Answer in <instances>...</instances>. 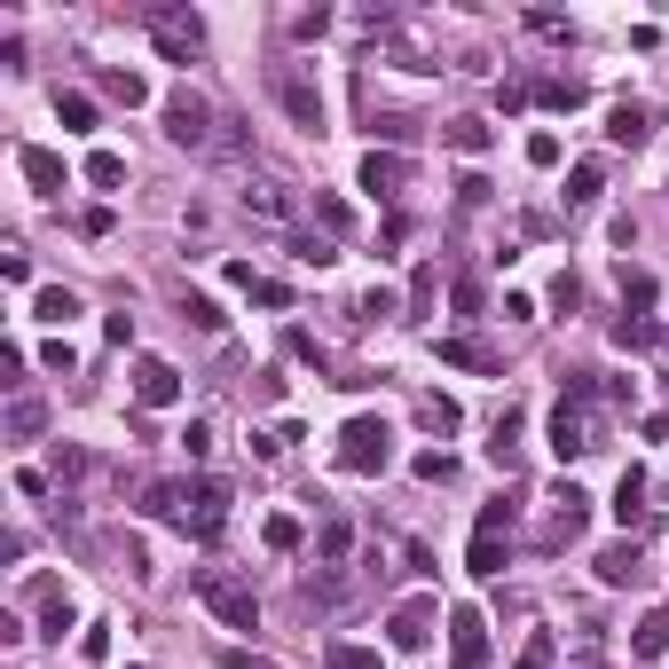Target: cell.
Returning <instances> with one entry per match:
<instances>
[{"mask_svg":"<svg viewBox=\"0 0 669 669\" xmlns=\"http://www.w3.org/2000/svg\"><path fill=\"white\" fill-rule=\"evenodd\" d=\"M143 32L158 40V55H165V63H189L197 48H206V16L182 9V0H150V9H143Z\"/></svg>","mask_w":669,"mask_h":669,"instance_id":"6da1fadb","label":"cell"},{"mask_svg":"<svg viewBox=\"0 0 669 669\" xmlns=\"http://www.w3.org/2000/svg\"><path fill=\"white\" fill-rule=\"evenodd\" d=\"M386 464H394V433H386V418H347V425H339V473L379 481Z\"/></svg>","mask_w":669,"mask_h":669,"instance_id":"7a4b0ae2","label":"cell"},{"mask_svg":"<svg viewBox=\"0 0 669 669\" xmlns=\"http://www.w3.org/2000/svg\"><path fill=\"white\" fill-rule=\"evenodd\" d=\"M197 598L228 622V630H260V598L245 575H228V567H197Z\"/></svg>","mask_w":669,"mask_h":669,"instance_id":"3957f363","label":"cell"},{"mask_svg":"<svg viewBox=\"0 0 669 669\" xmlns=\"http://www.w3.org/2000/svg\"><path fill=\"white\" fill-rule=\"evenodd\" d=\"M505 559H512V505L496 496V505H481V520H473V552H464V567H473V575H505Z\"/></svg>","mask_w":669,"mask_h":669,"instance_id":"277c9868","label":"cell"},{"mask_svg":"<svg viewBox=\"0 0 669 669\" xmlns=\"http://www.w3.org/2000/svg\"><path fill=\"white\" fill-rule=\"evenodd\" d=\"M268 95L284 103V119H292V126L323 134V87H315L308 72H299V63H276V72H268Z\"/></svg>","mask_w":669,"mask_h":669,"instance_id":"5b68a950","label":"cell"},{"mask_svg":"<svg viewBox=\"0 0 669 669\" xmlns=\"http://www.w3.org/2000/svg\"><path fill=\"white\" fill-rule=\"evenodd\" d=\"M228 528V481H189L182 488V535H197V544H213V535Z\"/></svg>","mask_w":669,"mask_h":669,"instance_id":"8992f818","label":"cell"},{"mask_svg":"<svg viewBox=\"0 0 669 669\" xmlns=\"http://www.w3.org/2000/svg\"><path fill=\"white\" fill-rule=\"evenodd\" d=\"M165 134H174L182 150H213V134H221V119H213V103H206V95H189V87H174V95H165Z\"/></svg>","mask_w":669,"mask_h":669,"instance_id":"52a82bcc","label":"cell"},{"mask_svg":"<svg viewBox=\"0 0 669 669\" xmlns=\"http://www.w3.org/2000/svg\"><path fill=\"white\" fill-rule=\"evenodd\" d=\"M583 528H591V496L559 481V488H552V520H544V552H567Z\"/></svg>","mask_w":669,"mask_h":669,"instance_id":"ba28073f","label":"cell"},{"mask_svg":"<svg viewBox=\"0 0 669 669\" xmlns=\"http://www.w3.org/2000/svg\"><path fill=\"white\" fill-rule=\"evenodd\" d=\"M134 401H143V410H174V401H182V371L165 355H143V362H134Z\"/></svg>","mask_w":669,"mask_h":669,"instance_id":"9c48e42d","label":"cell"},{"mask_svg":"<svg viewBox=\"0 0 669 669\" xmlns=\"http://www.w3.org/2000/svg\"><path fill=\"white\" fill-rule=\"evenodd\" d=\"M449 661L457 669H488V615L481 607H457L449 615Z\"/></svg>","mask_w":669,"mask_h":669,"instance_id":"30bf717a","label":"cell"},{"mask_svg":"<svg viewBox=\"0 0 669 669\" xmlns=\"http://www.w3.org/2000/svg\"><path fill=\"white\" fill-rule=\"evenodd\" d=\"M552 449H559V457H583V449H598L591 401H567V394H559V410H552Z\"/></svg>","mask_w":669,"mask_h":669,"instance_id":"8fae6325","label":"cell"},{"mask_svg":"<svg viewBox=\"0 0 669 669\" xmlns=\"http://www.w3.org/2000/svg\"><path fill=\"white\" fill-rule=\"evenodd\" d=\"M433 615H442L433 598H410V607H394V615H386V646H394V654H425Z\"/></svg>","mask_w":669,"mask_h":669,"instance_id":"7c38bea8","label":"cell"},{"mask_svg":"<svg viewBox=\"0 0 669 669\" xmlns=\"http://www.w3.org/2000/svg\"><path fill=\"white\" fill-rule=\"evenodd\" d=\"M355 182L371 189V197H401V189H410V158H401V150H371Z\"/></svg>","mask_w":669,"mask_h":669,"instance_id":"4fadbf2b","label":"cell"},{"mask_svg":"<svg viewBox=\"0 0 669 669\" xmlns=\"http://www.w3.org/2000/svg\"><path fill=\"white\" fill-rule=\"evenodd\" d=\"M16 165H24V182L40 189V197H55V189H63V158H55V150H40V143H24V150H16Z\"/></svg>","mask_w":669,"mask_h":669,"instance_id":"5bb4252c","label":"cell"},{"mask_svg":"<svg viewBox=\"0 0 669 669\" xmlns=\"http://www.w3.org/2000/svg\"><path fill=\"white\" fill-rule=\"evenodd\" d=\"M245 213H260V221H292L299 206H292L284 182H245Z\"/></svg>","mask_w":669,"mask_h":669,"instance_id":"9a60e30c","label":"cell"},{"mask_svg":"<svg viewBox=\"0 0 669 669\" xmlns=\"http://www.w3.org/2000/svg\"><path fill=\"white\" fill-rule=\"evenodd\" d=\"M32 607H40V630L63 646V630H72V598H63L55 583H32Z\"/></svg>","mask_w":669,"mask_h":669,"instance_id":"2e32d148","label":"cell"},{"mask_svg":"<svg viewBox=\"0 0 669 669\" xmlns=\"http://www.w3.org/2000/svg\"><path fill=\"white\" fill-rule=\"evenodd\" d=\"M442 143H449L457 158H481V150L496 143V126H488V119H449V126H442Z\"/></svg>","mask_w":669,"mask_h":669,"instance_id":"e0dca14e","label":"cell"},{"mask_svg":"<svg viewBox=\"0 0 669 669\" xmlns=\"http://www.w3.org/2000/svg\"><path fill=\"white\" fill-rule=\"evenodd\" d=\"M646 134H654V119H646L639 103H615V119H607V143H615V150H639Z\"/></svg>","mask_w":669,"mask_h":669,"instance_id":"ac0fdd59","label":"cell"},{"mask_svg":"<svg viewBox=\"0 0 669 669\" xmlns=\"http://www.w3.org/2000/svg\"><path fill=\"white\" fill-rule=\"evenodd\" d=\"M630 654H639V661H661L669 654V607H654L639 630H630Z\"/></svg>","mask_w":669,"mask_h":669,"instance_id":"d6986e66","label":"cell"},{"mask_svg":"<svg viewBox=\"0 0 669 669\" xmlns=\"http://www.w3.org/2000/svg\"><path fill=\"white\" fill-rule=\"evenodd\" d=\"M598 189H607V165H598V158H583L575 174H567V206H598Z\"/></svg>","mask_w":669,"mask_h":669,"instance_id":"ffe728a7","label":"cell"},{"mask_svg":"<svg viewBox=\"0 0 669 669\" xmlns=\"http://www.w3.org/2000/svg\"><path fill=\"white\" fill-rule=\"evenodd\" d=\"M654 299H661V284L646 276V268H622V308H630V315H646Z\"/></svg>","mask_w":669,"mask_h":669,"instance_id":"44dd1931","label":"cell"},{"mask_svg":"<svg viewBox=\"0 0 669 669\" xmlns=\"http://www.w3.org/2000/svg\"><path fill=\"white\" fill-rule=\"evenodd\" d=\"M639 575V544H607L598 552V583H630Z\"/></svg>","mask_w":669,"mask_h":669,"instance_id":"7402d4cb","label":"cell"},{"mask_svg":"<svg viewBox=\"0 0 669 669\" xmlns=\"http://www.w3.org/2000/svg\"><path fill=\"white\" fill-rule=\"evenodd\" d=\"M315 221L331 228V237H347V228H355V206H347L339 189H315Z\"/></svg>","mask_w":669,"mask_h":669,"instance_id":"603a6c76","label":"cell"},{"mask_svg":"<svg viewBox=\"0 0 669 669\" xmlns=\"http://www.w3.org/2000/svg\"><path fill=\"white\" fill-rule=\"evenodd\" d=\"M55 119L72 126V134H87V126H95V95H79V87H63V95H55Z\"/></svg>","mask_w":669,"mask_h":669,"instance_id":"cb8c5ba5","label":"cell"},{"mask_svg":"<svg viewBox=\"0 0 669 669\" xmlns=\"http://www.w3.org/2000/svg\"><path fill=\"white\" fill-rule=\"evenodd\" d=\"M87 182L95 189H126V158L119 150H87Z\"/></svg>","mask_w":669,"mask_h":669,"instance_id":"d4e9b609","label":"cell"},{"mask_svg":"<svg viewBox=\"0 0 669 669\" xmlns=\"http://www.w3.org/2000/svg\"><path fill=\"white\" fill-rule=\"evenodd\" d=\"M418 425L425 433H457V401L449 394H418Z\"/></svg>","mask_w":669,"mask_h":669,"instance_id":"484cf974","label":"cell"},{"mask_svg":"<svg viewBox=\"0 0 669 669\" xmlns=\"http://www.w3.org/2000/svg\"><path fill=\"white\" fill-rule=\"evenodd\" d=\"M488 457L505 464V473L520 464V410H505V418H496V442H488Z\"/></svg>","mask_w":669,"mask_h":669,"instance_id":"4316f807","label":"cell"},{"mask_svg":"<svg viewBox=\"0 0 669 669\" xmlns=\"http://www.w3.org/2000/svg\"><path fill=\"white\" fill-rule=\"evenodd\" d=\"M143 512L150 520H182V481H150L143 488Z\"/></svg>","mask_w":669,"mask_h":669,"instance_id":"83f0119b","label":"cell"},{"mask_svg":"<svg viewBox=\"0 0 669 669\" xmlns=\"http://www.w3.org/2000/svg\"><path fill=\"white\" fill-rule=\"evenodd\" d=\"M442 362H457V371H496V355L481 339H442Z\"/></svg>","mask_w":669,"mask_h":669,"instance_id":"f1b7e54d","label":"cell"},{"mask_svg":"<svg viewBox=\"0 0 669 669\" xmlns=\"http://www.w3.org/2000/svg\"><path fill=\"white\" fill-rule=\"evenodd\" d=\"M32 315H40V323H72V315H79V299L63 292V284H48L40 299H32Z\"/></svg>","mask_w":669,"mask_h":669,"instance_id":"f546056e","label":"cell"},{"mask_svg":"<svg viewBox=\"0 0 669 669\" xmlns=\"http://www.w3.org/2000/svg\"><path fill=\"white\" fill-rule=\"evenodd\" d=\"M615 512H622V520H646V473H639V464L622 473V488H615Z\"/></svg>","mask_w":669,"mask_h":669,"instance_id":"4dcf8cb0","label":"cell"},{"mask_svg":"<svg viewBox=\"0 0 669 669\" xmlns=\"http://www.w3.org/2000/svg\"><path fill=\"white\" fill-rule=\"evenodd\" d=\"M40 425H48V401H32V394H24V401H9V433H16V442H32Z\"/></svg>","mask_w":669,"mask_h":669,"instance_id":"1f68e13d","label":"cell"},{"mask_svg":"<svg viewBox=\"0 0 669 669\" xmlns=\"http://www.w3.org/2000/svg\"><path fill=\"white\" fill-rule=\"evenodd\" d=\"M95 87H103L111 103H126V111H134V103H143V95H150V87L134 79V72H95Z\"/></svg>","mask_w":669,"mask_h":669,"instance_id":"d6a6232c","label":"cell"},{"mask_svg":"<svg viewBox=\"0 0 669 669\" xmlns=\"http://www.w3.org/2000/svg\"><path fill=\"white\" fill-rule=\"evenodd\" d=\"M433 292H442V268H418V276H410V323L433 315Z\"/></svg>","mask_w":669,"mask_h":669,"instance_id":"836d02e7","label":"cell"},{"mask_svg":"<svg viewBox=\"0 0 669 669\" xmlns=\"http://www.w3.org/2000/svg\"><path fill=\"white\" fill-rule=\"evenodd\" d=\"M535 103H552V111H575V103H583V79H535Z\"/></svg>","mask_w":669,"mask_h":669,"instance_id":"e575fe53","label":"cell"},{"mask_svg":"<svg viewBox=\"0 0 669 669\" xmlns=\"http://www.w3.org/2000/svg\"><path fill=\"white\" fill-rule=\"evenodd\" d=\"M182 323H197V331H221L228 315L213 308V299H206V292H182Z\"/></svg>","mask_w":669,"mask_h":669,"instance_id":"d590c367","label":"cell"},{"mask_svg":"<svg viewBox=\"0 0 669 669\" xmlns=\"http://www.w3.org/2000/svg\"><path fill=\"white\" fill-rule=\"evenodd\" d=\"M520 669H559V639H552V630H535V639L520 646Z\"/></svg>","mask_w":669,"mask_h":669,"instance_id":"8d00e7d4","label":"cell"},{"mask_svg":"<svg viewBox=\"0 0 669 669\" xmlns=\"http://www.w3.org/2000/svg\"><path fill=\"white\" fill-rule=\"evenodd\" d=\"M347 544H355V528H347V520H323V535H315V552H323L331 567L347 559Z\"/></svg>","mask_w":669,"mask_h":669,"instance_id":"74e56055","label":"cell"},{"mask_svg":"<svg viewBox=\"0 0 669 669\" xmlns=\"http://www.w3.org/2000/svg\"><path fill=\"white\" fill-rule=\"evenodd\" d=\"M299 598H308V607H339L347 583H339V575H308V583H299Z\"/></svg>","mask_w":669,"mask_h":669,"instance_id":"f35d334b","label":"cell"},{"mask_svg":"<svg viewBox=\"0 0 669 669\" xmlns=\"http://www.w3.org/2000/svg\"><path fill=\"white\" fill-rule=\"evenodd\" d=\"M292 260H299V268H331L339 252H331V237H292Z\"/></svg>","mask_w":669,"mask_h":669,"instance_id":"ab89813d","label":"cell"},{"mask_svg":"<svg viewBox=\"0 0 669 669\" xmlns=\"http://www.w3.org/2000/svg\"><path fill=\"white\" fill-rule=\"evenodd\" d=\"M615 339H622V347H661V323H646V315H630V323H615Z\"/></svg>","mask_w":669,"mask_h":669,"instance_id":"60d3db41","label":"cell"},{"mask_svg":"<svg viewBox=\"0 0 669 669\" xmlns=\"http://www.w3.org/2000/svg\"><path fill=\"white\" fill-rule=\"evenodd\" d=\"M268 552H299V520L292 512H268Z\"/></svg>","mask_w":669,"mask_h":669,"instance_id":"b9f144b4","label":"cell"},{"mask_svg":"<svg viewBox=\"0 0 669 669\" xmlns=\"http://www.w3.org/2000/svg\"><path fill=\"white\" fill-rule=\"evenodd\" d=\"M213 158H245V126H237V119H221V134H213Z\"/></svg>","mask_w":669,"mask_h":669,"instance_id":"7bdbcfd3","label":"cell"},{"mask_svg":"<svg viewBox=\"0 0 669 669\" xmlns=\"http://www.w3.org/2000/svg\"><path fill=\"white\" fill-rule=\"evenodd\" d=\"M528 165H544V174H552V165H559V134H528Z\"/></svg>","mask_w":669,"mask_h":669,"instance_id":"ee69618b","label":"cell"},{"mask_svg":"<svg viewBox=\"0 0 669 669\" xmlns=\"http://www.w3.org/2000/svg\"><path fill=\"white\" fill-rule=\"evenodd\" d=\"M331 669H379L371 646H331Z\"/></svg>","mask_w":669,"mask_h":669,"instance_id":"f6af8a7d","label":"cell"},{"mask_svg":"<svg viewBox=\"0 0 669 669\" xmlns=\"http://www.w3.org/2000/svg\"><path fill=\"white\" fill-rule=\"evenodd\" d=\"M221 669H284V661H268V654H245V646H228Z\"/></svg>","mask_w":669,"mask_h":669,"instance_id":"bcb514c9","label":"cell"},{"mask_svg":"<svg viewBox=\"0 0 669 669\" xmlns=\"http://www.w3.org/2000/svg\"><path fill=\"white\" fill-rule=\"evenodd\" d=\"M182 449H189V457H206V449H213V425H206V418H189V433H182Z\"/></svg>","mask_w":669,"mask_h":669,"instance_id":"7dc6e473","label":"cell"},{"mask_svg":"<svg viewBox=\"0 0 669 669\" xmlns=\"http://www.w3.org/2000/svg\"><path fill=\"white\" fill-rule=\"evenodd\" d=\"M449 473H457V464H449L442 449H425V457H418V481H449Z\"/></svg>","mask_w":669,"mask_h":669,"instance_id":"c3c4849f","label":"cell"},{"mask_svg":"<svg viewBox=\"0 0 669 669\" xmlns=\"http://www.w3.org/2000/svg\"><path fill=\"white\" fill-rule=\"evenodd\" d=\"M79 237H111V206H87L79 213Z\"/></svg>","mask_w":669,"mask_h":669,"instance_id":"681fc988","label":"cell"},{"mask_svg":"<svg viewBox=\"0 0 669 669\" xmlns=\"http://www.w3.org/2000/svg\"><path fill=\"white\" fill-rule=\"evenodd\" d=\"M575 299H583V284H575V276H559V284H552V308H559V315H575Z\"/></svg>","mask_w":669,"mask_h":669,"instance_id":"f907efd6","label":"cell"},{"mask_svg":"<svg viewBox=\"0 0 669 669\" xmlns=\"http://www.w3.org/2000/svg\"><path fill=\"white\" fill-rule=\"evenodd\" d=\"M323 24H331L323 9H299V16H292V40H315V32H323Z\"/></svg>","mask_w":669,"mask_h":669,"instance_id":"816d5d0a","label":"cell"},{"mask_svg":"<svg viewBox=\"0 0 669 669\" xmlns=\"http://www.w3.org/2000/svg\"><path fill=\"white\" fill-rule=\"evenodd\" d=\"M371 134H386V143H418V119H379Z\"/></svg>","mask_w":669,"mask_h":669,"instance_id":"f5cc1de1","label":"cell"},{"mask_svg":"<svg viewBox=\"0 0 669 669\" xmlns=\"http://www.w3.org/2000/svg\"><path fill=\"white\" fill-rule=\"evenodd\" d=\"M79 661H95V669L111 661V639H103V630H87V639H79Z\"/></svg>","mask_w":669,"mask_h":669,"instance_id":"db71d44e","label":"cell"}]
</instances>
